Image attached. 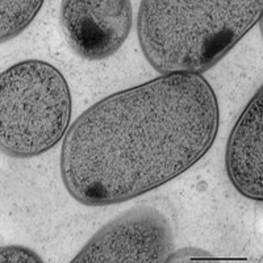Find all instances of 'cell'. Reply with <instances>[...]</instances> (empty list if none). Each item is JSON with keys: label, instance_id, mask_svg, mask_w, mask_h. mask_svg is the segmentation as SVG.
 Masks as SVG:
<instances>
[{"label": "cell", "instance_id": "cell-1", "mask_svg": "<svg viewBox=\"0 0 263 263\" xmlns=\"http://www.w3.org/2000/svg\"><path fill=\"white\" fill-rule=\"evenodd\" d=\"M220 109L197 74L162 75L112 93L70 126L61 177L75 200L114 205L166 184L210 152Z\"/></svg>", "mask_w": 263, "mask_h": 263}, {"label": "cell", "instance_id": "cell-2", "mask_svg": "<svg viewBox=\"0 0 263 263\" xmlns=\"http://www.w3.org/2000/svg\"><path fill=\"white\" fill-rule=\"evenodd\" d=\"M260 0H144L141 50L162 75L197 74L234 48L262 16Z\"/></svg>", "mask_w": 263, "mask_h": 263}, {"label": "cell", "instance_id": "cell-3", "mask_svg": "<svg viewBox=\"0 0 263 263\" xmlns=\"http://www.w3.org/2000/svg\"><path fill=\"white\" fill-rule=\"evenodd\" d=\"M71 120V93L62 72L41 60L11 66L0 77V149L32 158L63 140Z\"/></svg>", "mask_w": 263, "mask_h": 263}, {"label": "cell", "instance_id": "cell-4", "mask_svg": "<svg viewBox=\"0 0 263 263\" xmlns=\"http://www.w3.org/2000/svg\"><path fill=\"white\" fill-rule=\"evenodd\" d=\"M174 245L173 227L161 211L135 206L100 228L72 263H162Z\"/></svg>", "mask_w": 263, "mask_h": 263}, {"label": "cell", "instance_id": "cell-5", "mask_svg": "<svg viewBox=\"0 0 263 263\" xmlns=\"http://www.w3.org/2000/svg\"><path fill=\"white\" fill-rule=\"evenodd\" d=\"M60 21L77 55L100 61L124 45L133 24V9L129 0H65Z\"/></svg>", "mask_w": 263, "mask_h": 263}, {"label": "cell", "instance_id": "cell-6", "mask_svg": "<svg viewBox=\"0 0 263 263\" xmlns=\"http://www.w3.org/2000/svg\"><path fill=\"white\" fill-rule=\"evenodd\" d=\"M228 178L242 196L255 201L263 199V88L243 109L225 150Z\"/></svg>", "mask_w": 263, "mask_h": 263}, {"label": "cell", "instance_id": "cell-7", "mask_svg": "<svg viewBox=\"0 0 263 263\" xmlns=\"http://www.w3.org/2000/svg\"><path fill=\"white\" fill-rule=\"evenodd\" d=\"M42 4V0H3L0 3V41L15 39L27 29Z\"/></svg>", "mask_w": 263, "mask_h": 263}, {"label": "cell", "instance_id": "cell-8", "mask_svg": "<svg viewBox=\"0 0 263 263\" xmlns=\"http://www.w3.org/2000/svg\"><path fill=\"white\" fill-rule=\"evenodd\" d=\"M0 260L2 263H41L42 258L29 248L8 245L0 249Z\"/></svg>", "mask_w": 263, "mask_h": 263}, {"label": "cell", "instance_id": "cell-9", "mask_svg": "<svg viewBox=\"0 0 263 263\" xmlns=\"http://www.w3.org/2000/svg\"><path fill=\"white\" fill-rule=\"evenodd\" d=\"M213 258L212 255L205 250H201L199 248H184V249H179L177 251H173L170 255L167 257L166 262H183L185 259H190V258Z\"/></svg>", "mask_w": 263, "mask_h": 263}]
</instances>
